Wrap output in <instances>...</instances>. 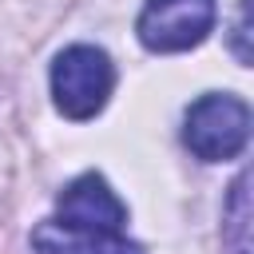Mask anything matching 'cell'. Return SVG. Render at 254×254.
<instances>
[{
	"mask_svg": "<svg viewBox=\"0 0 254 254\" xmlns=\"http://www.w3.org/2000/svg\"><path fill=\"white\" fill-rule=\"evenodd\" d=\"M246 139H250V107L238 95L206 91L183 115V143L202 163H218V159L242 155Z\"/></svg>",
	"mask_w": 254,
	"mask_h": 254,
	"instance_id": "cell-1",
	"label": "cell"
},
{
	"mask_svg": "<svg viewBox=\"0 0 254 254\" xmlns=\"http://www.w3.org/2000/svg\"><path fill=\"white\" fill-rule=\"evenodd\" d=\"M111 87H115V67L107 60V52L95 44H71L52 64V95L67 119L99 115Z\"/></svg>",
	"mask_w": 254,
	"mask_h": 254,
	"instance_id": "cell-2",
	"label": "cell"
},
{
	"mask_svg": "<svg viewBox=\"0 0 254 254\" xmlns=\"http://www.w3.org/2000/svg\"><path fill=\"white\" fill-rule=\"evenodd\" d=\"M214 16V0H147L135 20V32L151 52H187L206 40Z\"/></svg>",
	"mask_w": 254,
	"mask_h": 254,
	"instance_id": "cell-3",
	"label": "cell"
},
{
	"mask_svg": "<svg viewBox=\"0 0 254 254\" xmlns=\"http://www.w3.org/2000/svg\"><path fill=\"white\" fill-rule=\"evenodd\" d=\"M56 222H64L71 230H91V234H123L127 206L119 202V194L107 187L103 175L87 171V175L71 179L64 187V194L56 198Z\"/></svg>",
	"mask_w": 254,
	"mask_h": 254,
	"instance_id": "cell-4",
	"label": "cell"
},
{
	"mask_svg": "<svg viewBox=\"0 0 254 254\" xmlns=\"http://www.w3.org/2000/svg\"><path fill=\"white\" fill-rule=\"evenodd\" d=\"M32 246L40 254H143L139 242L127 234H91V230H71L56 218L40 222L32 230Z\"/></svg>",
	"mask_w": 254,
	"mask_h": 254,
	"instance_id": "cell-5",
	"label": "cell"
},
{
	"mask_svg": "<svg viewBox=\"0 0 254 254\" xmlns=\"http://www.w3.org/2000/svg\"><path fill=\"white\" fill-rule=\"evenodd\" d=\"M250 175L242 171L230 187V206H226V242H230V254H250Z\"/></svg>",
	"mask_w": 254,
	"mask_h": 254,
	"instance_id": "cell-6",
	"label": "cell"
},
{
	"mask_svg": "<svg viewBox=\"0 0 254 254\" xmlns=\"http://www.w3.org/2000/svg\"><path fill=\"white\" fill-rule=\"evenodd\" d=\"M250 8H246V0H242V8H238V24H234V56H238V64H250V48H246V32H250Z\"/></svg>",
	"mask_w": 254,
	"mask_h": 254,
	"instance_id": "cell-7",
	"label": "cell"
}]
</instances>
